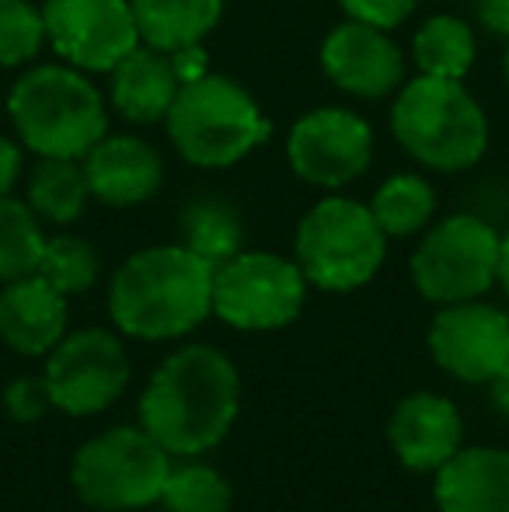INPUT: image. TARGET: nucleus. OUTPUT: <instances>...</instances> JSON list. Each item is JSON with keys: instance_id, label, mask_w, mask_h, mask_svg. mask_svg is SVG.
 Wrapping results in <instances>:
<instances>
[{"instance_id": "f8f14e48", "label": "nucleus", "mask_w": 509, "mask_h": 512, "mask_svg": "<svg viewBox=\"0 0 509 512\" xmlns=\"http://www.w3.org/2000/svg\"><path fill=\"white\" fill-rule=\"evenodd\" d=\"M286 157L300 182L342 189L374 161V129L349 108H314L293 122Z\"/></svg>"}, {"instance_id": "6e6552de", "label": "nucleus", "mask_w": 509, "mask_h": 512, "mask_svg": "<svg viewBox=\"0 0 509 512\" xmlns=\"http://www.w3.org/2000/svg\"><path fill=\"white\" fill-rule=\"evenodd\" d=\"M499 241L492 223L471 213L440 220L412 255V283L429 304H464L492 290L499 279Z\"/></svg>"}, {"instance_id": "20e7f679", "label": "nucleus", "mask_w": 509, "mask_h": 512, "mask_svg": "<svg viewBox=\"0 0 509 512\" xmlns=\"http://www.w3.org/2000/svg\"><path fill=\"white\" fill-rule=\"evenodd\" d=\"M391 133L412 161L433 171H464L489 147V119L461 81L415 77L398 91Z\"/></svg>"}, {"instance_id": "473e14b6", "label": "nucleus", "mask_w": 509, "mask_h": 512, "mask_svg": "<svg viewBox=\"0 0 509 512\" xmlns=\"http://www.w3.org/2000/svg\"><path fill=\"white\" fill-rule=\"evenodd\" d=\"M478 18L489 32L509 39V0H478Z\"/></svg>"}, {"instance_id": "412c9836", "label": "nucleus", "mask_w": 509, "mask_h": 512, "mask_svg": "<svg viewBox=\"0 0 509 512\" xmlns=\"http://www.w3.org/2000/svg\"><path fill=\"white\" fill-rule=\"evenodd\" d=\"M91 185L84 175L81 157H39L28 175V199L32 213L46 223H77L88 209Z\"/></svg>"}, {"instance_id": "423d86ee", "label": "nucleus", "mask_w": 509, "mask_h": 512, "mask_svg": "<svg viewBox=\"0 0 509 512\" xmlns=\"http://www.w3.org/2000/svg\"><path fill=\"white\" fill-rule=\"evenodd\" d=\"M387 234L370 206L356 199H321L300 220L293 237V262L304 279L325 293H353L381 272Z\"/></svg>"}, {"instance_id": "f03ea898", "label": "nucleus", "mask_w": 509, "mask_h": 512, "mask_svg": "<svg viewBox=\"0 0 509 512\" xmlns=\"http://www.w3.org/2000/svg\"><path fill=\"white\" fill-rule=\"evenodd\" d=\"M213 314V265L185 244H157L129 255L109 286L116 331L140 342H171Z\"/></svg>"}, {"instance_id": "4be33fe9", "label": "nucleus", "mask_w": 509, "mask_h": 512, "mask_svg": "<svg viewBox=\"0 0 509 512\" xmlns=\"http://www.w3.org/2000/svg\"><path fill=\"white\" fill-rule=\"evenodd\" d=\"M182 244L213 269L231 262L238 251H245L241 213L220 196L192 199L182 213Z\"/></svg>"}, {"instance_id": "b1692460", "label": "nucleus", "mask_w": 509, "mask_h": 512, "mask_svg": "<svg viewBox=\"0 0 509 512\" xmlns=\"http://www.w3.org/2000/svg\"><path fill=\"white\" fill-rule=\"evenodd\" d=\"M164 481L157 506L164 512H231L234 488L217 467L203 464L199 457H178Z\"/></svg>"}, {"instance_id": "7c9ffc66", "label": "nucleus", "mask_w": 509, "mask_h": 512, "mask_svg": "<svg viewBox=\"0 0 509 512\" xmlns=\"http://www.w3.org/2000/svg\"><path fill=\"white\" fill-rule=\"evenodd\" d=\"M171 63H175V74H178V81H182V84H192V81H199V77L210 74V70H206L203 42L175 49V53H171Z\"/></svg>"}, {"instance_id": "cd10ccee", "label": "nucleus", "mask_w": 509, "mask_h": 512, "mask_svg": "<svg viewBox=\"0 0 509 512\" xmlns=\"http://www.w3.org/2000/svg\"><path fill=\"white\" fill-rule=\"evenodd\" d=\"M46 42L42 11L28 0H0V67H21Z\"/></svg>"}, {"instance_id": "2f4dec72", "label": "nucleus", "mask_w": 509, "mask_h": 512, "mask_svg": "<svg viewBox=\"0 0 509 512\" xmlns=\"http://www.w3.org/2000/svg\"><path fill=\"white\" fill-rule=\"evenodd\" d=\"M21 175V147L7 136H0V196H11L14 182Z\"/></svg>"}, {"instance_id": "39448f33", "label": "nucleus", "mask_w": 509, "mask_h": 512, "mask_svg": "<svg viewBox=\"0 0 509 512\" xmlns=\"http://www.w3.org/2000/svg\"><path fill=\"white\" fill-rule=\"evenodd\" d=\"M164 126L178 154L196 168H231L272 133L255 98L238 81L217 74L182 84Z\"/></svg>"}, {"instance_id": "7ed1b4c3", "label": "nucleus", "mask_w": 509, "mask_h": 512, "mask_svg": "<svg viewBox=\"0 0 509 512\" xmlns=\"http://www.w3.org/2000/svg\"><path fill=\"white\" fill-rule=\"evenodd\" d=\"M18 140L39 157H84L105 133L109 115L95 84L77 67H32L7 95Z\"/></svg>"}, {"instance_id": "0eeeda50", "label": "nucleus", "mask_w": 509, "mask_h": 512, "mask_svg": "<svg viewBox=\"0 0 509 512\" xmlns=\"http://www.w3.org/2000/svg\"><path fill=\"white\" fill-rule=\"evenodd\" d=\"M171 453L143 425L105 429L70 460L77 499L98 512H136L157 506L171 474Z\"/></svg>"}, {"instance_id": "6ab92c4d", "label": "nucleus", "mask_w": 509, "mask_h": 512, "mask_svg": "<svg viewBox=\"0 0 509 512\" xmlns=\"http://www.w3.org/2000/svg\"><path fill=\"white\" fill-rule=\"evenodd\" d=\"M178 91H182V81L175 74L171 53L147 46V42H140L133 53L116 63L109 84V98L116 112L129 122H140V126L161 122Z\"/></svg>"}, {"instance_id": "5701e85b", "label": "nucleus", "mask_w": 509, "mask_h": 512, "mask_svg": "<svg viewBox=\"0 0 509 512\" xmlns=\"http://www.w3.org/2000/svg\"><path fill=\"white\" fill-rule=\"evenodd\" d=\"M412 60L422 77H443V81H464L475 67V32L468 21L454 14H436L415 32Z\"/></svg>"}, {"instance_id": "4468645a", "label": "nucleus", "mask_w": 509, "mask_h": 512, "mask_svg": "<svg viewBox=\"0 0 509 512\" xmlns=\"http://www.w3.org/2000/svg\"><path fill=\"white\" fill-rule=\"evenodd\" d=\"M321 67L335 88L356 98H384L405 81V56L391 35L353 18L321 42Z\"/></svg>"}, {"instance_id": "a878e982", "label": "nucleus", "mask_w": 509, "mask_h": 512, "mask_svg": "<svg viewBox=\"0 0 509 512\" xmlns=\"http://www.w3.org/2000/svg\"><path fill=\"white\" fill-rule=\"evenodd\" d=\"M42 248H46V234L32 206L0 196V283L32 276L39 269Z\"/></svg>"}, {"instance_id": "dca6fc26", "label": "nucleus", "mask_w": 509, "mask_h": 512, "mask_svg": "<svg viewBox=\"0 0 509 512\" xmlns=\"http://www.w3.org/2000/svg\"><path fill=\"white\" fill-rule=\"evenodd\" d=\"M81 161L91 185V199L116 209L147 203V199L157 196L164 182L161 154L150 143H143L140 136L105 133Z\"/></svg>"}, {"instance_id": "f3484780", "label": "nucleus", "mask_w": 509, "mask_h": 512, "mask_svg": "<svg viewBox=\"0 0 509 512\" xmlns=\"http://www.w3.org/2000/svg\"><path fill=\"white\" fill-rule=\"evenodd\" d=\"M67 335V297L39 272L4 283L0 290V338L18 356H46Z\"/></svg>"}, {"instance_id": "f257e3e1", "label": "nucleus", "mask_w": 509, "mask_h": 512, "mask_svg": "<svg viewBox=\"0 0 509 512\" xmlns=\"http://www.w3.org/2000/svg\"><path fill=\"white\" fill-rule=\"evenodd\" d=\"M136 411L171 457H203L238 422L241 373L217 345H185L150 373Z\"/></svg>"}, {"instance_id": "c756f323", "label": "nucleus", "mask_w": 509, "mask_h": 512, "mask_svg": "<svg viewBox=\"0 0 509 512\" xmlns=\"http://www.w3.org/2000/svg\"><path fill=\"white\" fill-rule=\"evenodd\" d=\"M339 4L353 21L377 25V28H384V32H391V28H398L401 21L415 11L419 0H339Z\"/></svg>"}, {"instance_id": "9d476101", "label": "nucleus", "mask_w": 509, "mask_h": 512, "mask_svg": "<svg viewBox=\"0 0 509 512\" xmlns=\"http://www.w3.org/2000/svg\"><path fill=\"white\" fill-rule=\"evenodd\" d=\"M42 380L49 387L53 408L74 418L102 415L123 398L129 384L126 345L109 328L70 331L46 352Z\"/></svg>"}, {"instance_id": "9b49d317", "label": "nucleus", "mask_w": 509, "mask_h": 512, "mask_svg": "<svg viewBox=\"0 0 509 512\" xmlns=\"http://www.w3.org/2000/svg\"><path fill=\"white\" fill-rule=\"evenodd\" d=\"M42 25L56 56L84 74H112L140 46L129 0H46Z\"/></svg>"}, {"instance_id": "bb28decb", "label": "nucleus", "mask_w": 509, "mask_h": 512, "mask_svg": "<svg viewBox=\"0 0 509 512\" xmlns=\"http://www.w3.org/2000/svg\"><path fill=\"white\" fill-rule=\"evenodd\" d=\"M35 272H39L53 290H60L63 297H77V293L91 290V286L98 283L102 262H98V251L91 248L84 237L56 234V237H46V248H42L39 269Z\"/></svg>"}, {"instance_id": "ddd939ff", "label": "nucleus", "mask_w": 509, "mask_h": 512, "mask_svg": "<svg viewBox=\"0 0 509 512\" xmlns=\"http://www.w3.org/2000/svg\"><path fill=\"white\" fill-rule=\"evenodd\" d=\"M429 352L461 384H489L509 366V314L482 300L447 304L429 324Z\"/></svg>"}, {"instance_id": "72a5a7b5", "label": "nucleus", "mask_w": 509, "mask_h": 512, "mask_svg": "<svg viewBox=\"0 0 509 512\" xmlns=\"http://www.w3.org/2000/svg\"><path fill=\"white\" fill-rule=\"evenodd\" d=\"M489 398H492V408L503 418H509V366L489 380Z\"/></svg>"}, {"instance_id": "aec40b11", "label": "nucleus", "mask_w": 509, "mask_h": 512, "mask_svg": "<svg viewBox=\"0 0 509 512\" xmlns=\"http://www.w3.org/2000/svg\"><path fill=\"white\" fill-rule=\"evenodd\" d=\"M140 42L164 53L196 46L217 28L224 0H129Z\"/></svg>"}, {"instance_id": "1a4fd4ad", "label": "nucleus", "mask_w": 509, "mask_h": 512, "mask_svg": "<svg viewBox=\"0 0 509 512\" xmlns=\"http://www.w3.org/2000/svg\"><path fill=\"white\" fill-rule=\"evenodd\" d=\"M307 286L293 258L238 251L213 269V314L234 331H279L300 317Z\"/></svg>"}, {"instance_id": "c9c22d12", "label": "nucleus", "mask_w": 509, "mask_h": 512, "mask_svg": "<svg viewBox=\"0 0 509 512\" xmlns=\"http://www.w3.org/2000/svg\"><path fill=\"white\" fill-rule=\"evenodd\" d=\"M503 74H506V84H509V42H506V60H503Z\"/></svg>"}, {"instance_id": "a211bd4d", "label": "nucleus", "mask_w": 509, "mask_h": 512, "mask_svg": "<svg viewBox=\"0 0 509 512\" xmlns=\"http://www.w3.org/2000/svg\"><path fill=\"white\" fill-rule=\"evenodd\" d=\"M440 512H509V450L461 446L433 474Z\"/></svg>"}, {"instance_id": "c85d7f7f", "label": "nucleus", "mask_w": 509, "mask_h": 512, "mask_svg": "<svg viewBox=\"0 0 509 512\" xmlns=\"http://www.w3.org/2000/svg\"><path fill=\"white\" fill-rule=\"evenodd\" d=\"M49 408H53V398L42 377H14L4 387V411L14 422H39Z\"/></svg>"}, {"instance_id": "393cba45", "label": "nucleus", "mask_w": 509, "mask_h": 512, "mask_svg": "<svg viewBox=\"0 0 509 512\" xmlns=\"http://www.w3.org/2000/svg\"><path fill=\"white\" fill-rule=\"evenodd\" d=\"M436 196L419 175H394L370 199V213L387 237H412L433 220Z\"/></svg>"}, {"instance_id": "f704fd0d", "label": "nucleus", "mask_w": 509, "mask_h": 512, "mask_svg": "<svg viewBox=\"0 0 509 512\" xmlns=\"http://www.w3.org/2000/svg\"><path fill=\"white\" fill-rule=\"evenodd\" d=\"M499 286L506 290V297H509V234L499 241V279H496Z\"/></svg>"}, {"instance_id": "2eb2a0df", "label": "nucleus", "mask_w": 509, "mask_h": 512, "mask_svg": "<svg viewBox=\"0 0 509 512\" xmlns=\"http://www.w3.org/2000/svg\"><path fill=\"white\" fill-rule=\"evenodd\" d=\"M387 443L401 467L415 474H436L464 446V418L443 394H408L391 411Z\"/></svg>"}]
</instances>
